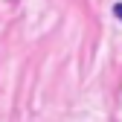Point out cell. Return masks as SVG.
I'll list each match as a JSON object with an SVG mask.
<instances>
[{"mask_svg":"<svg viewBox=\"0 0 122 122\" xmlns=\"http://www.w3.org/2000/svg\"><path fill=\"white\" fill-rule=\"evenodd\" d=\"M113 15H116L119 20H122V3H116V6H113Z\"/></svg>","mask_w":122,"mask_h":122,"instance_id":"6da1fadb","label":"cell"}]
</instances>
